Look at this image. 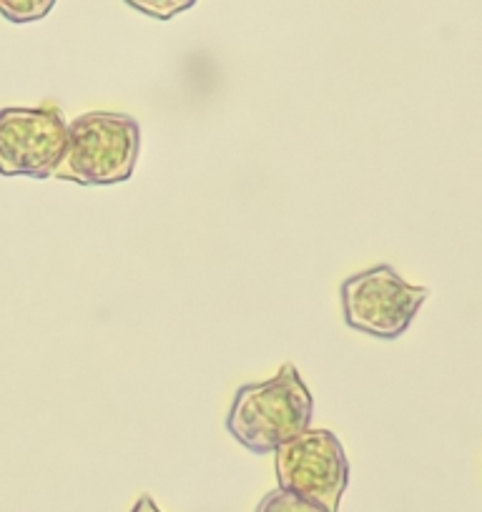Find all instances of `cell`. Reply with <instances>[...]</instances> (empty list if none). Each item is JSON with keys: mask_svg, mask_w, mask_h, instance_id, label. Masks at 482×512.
Listing matches in <instances>:
<instances>
[{"mask_svg": "<svg viewBox=\"0 0 482 512\" xmlns=\"http://www.w3.org/2000/svg\"><path fill=\"white\" fill-rule=\"evenodd\" d=\"M66 118L58 103L0 108V176L53 179L66 151Z\"/></svg>", "mask_w": 482, "mask_h": 512, "instance_id": "obj_5", "label": "cell"}, {"mask_svg": "<svg viewBox=\"0 0 482 512\" xmlns=\"http://www.w3.org/2000/svg\"><path fill=\"white\" fill-rule=\"evenodd\" d=\"M254 512H327V510H324L322 505H317V502L304 500V497L294 495V492L277 487V490H272L269 495L262 497V502H259Z\"/></svg>", "mask_w": 482, "mask_h": 512, "instance_id": "obj_7", "label": "cell"}, {"mask_svg": "<svg viewBox=\"0 0 482 512\" xmlns=\"http://www.w3.org/2000/svg\"><path fill=\"white\" fill-rule=\"evenodd\" d=\"M342 312L347 327L377 339H400L430 297L427 287H412L387 264L352 274L342 282Z\"/></svg>", "mask_w": 482, "mask_h": 512, "instance_id": "obj_3", "label": "cell"}, {"mask_svg": "<svg viewBox=\"0 0 482 512\" xmlns=\"http://www.w3.org/2000/svg\"><path fill=\"white\" fill-rule=\"evenodd\" d=\"M53 8L56 0H0V16L18 26L43 21Z\"/></svg>", "mask_w": 482, "mask_h": 512, "instance_id": "obj_6", "label": "cell"}, {"mask_svg": "<svg viewBox=\"0 0 482 512\" xmlns=\"http://www.w3.org/2000/svg\"><path fill=\"white\" fill-rule=\"evenodd\" d=\"M124 3L134 11L144 13V16L156 18V21H171L179 13L194 8L199 0H124Z\"/></svg>", "mask_w": 482, "mask_h": 512, "instance_id": "obj_8", "label": "cell"}, {"mask_svg": "<svg viewBox=\"0 0 482 512\" xmlns=\"http://www.w3.org/2000/svg\"><path fill=\"white\" fill-rule=\"evenodd\" d=\"M131 512H161L159 507H156V502L151 500L149 495H141L139 500H136V505H134V510Z\"/></svg>", "mask_w": 482, "mask_h": 512, "instance_id": "obj_9", "label": "cell"}, {"mask_svg": "<svg viewBox=\"0 0 482 512\" xmlns=\"http://www.w3.org/2000/svg\"><path fill=\"white\" fill-rule=\"evenodd\" d=\"M274 470L282 490L339 512L349 485V460L342 442L329 430H304L274 450Z\"/></svg>", "mask_w": 482, "mask_h": 512, "instance_id": "obj_4", "label": "cell"}, {"mask_svg": "<svg viewBox=\"0 0 482 512\" xmlns=\"http://www.w3.org/2000/svg\"><path fill=\"white\" fill-rule=\"evenodd\" d=\"M141 126L129 113L88 111L66 126V151L53 179L78 186H113L134 176Z\"/></svg>", "mask_w": 482, "mask_h": 512, "instance_id": "obj_2", "label": "cell"}, {"mask_svg": "<svg viewBox=\"0 0 482 512\" xmlns=\"http://www.w3.org/2000/svg\"><path fill=\"white\" fill-rule=\"evenodd\" d=\"M314 400L292 362L267 382L239 387L226 415V430L254 455H269L282 442L309 430Z\"/></svg>", "mask_w": 482, "mask_h": 512, "instance_id": "obj_1", "label": "cell"}]
</instances>
